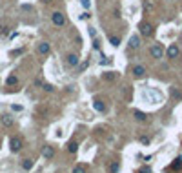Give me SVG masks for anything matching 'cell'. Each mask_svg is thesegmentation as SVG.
I'll list each match as a JSON object with an SVG mask.
<instances>
[{"instance_id":"6da1fadb","label":"cell","mask_w":182,"mask_h":173,"mask_svg":"<svg viewBox=\"0 0 182 173\" xmlns=\"http://www.w3.org/2000/svg\"><path fill=\"white\" fill-rule=\"evenodd\" d=\"M138 29H140V35L142 37H151L153 35V26L149 24V22H146V20L138 24Z\"/></svg>"},{"instance_id":"7a4b0ae2","label":"cell","mask_w":182,"mask_h":173,"mask_svg":"<svg viewBox=\"0 0 182 173\" xmlns=\"http://www.w3.org/2000/svg\"><path fill=\"white\" fill-rule=\"evenodd\" d=\"M9 148H11L13 153L20 151V149H22V138H20V137H11V138H9Z\"/></svg>"},{"instance_id":"3957f363","label":"cell","mask_w":182,"mask_h":173,"mask_svg":"<svg viewBox=\"0 0 182 173\" xmlns=\"http://www.w3.org/2000/svg\"><path fill=\"white\" fill-rule=\"evenodd\" d=\"M149 53H151V57H153V58H157V60H158V58H162V57H164V48L160 46V44H153V46H151V49H149Z\"/></svg>"},{"instance_id":"277c9868","label":"cell","mask_w":182,"mask_h":173,"mask_svg":"<svg viewBox=\"0 0 182 173\" xmlns=\"http://www.w3.org/2000/svg\"><path fill=\"white\" fill-rule=\"evenodd\" d=\"M51 22L55 24V26H58V27H62L64 24H66V18H64V15L60 11H55V13L51 15Z\"/></svg>"},{"instance_id":"5b68a950","label":"cell","mask_w":182,"mask_h":173,"mask_svg":"<svg viewBox=\"0 0 182 173\" xmlns=\"http://www.w3.org/2000/svg\"><path fill=\"white\" fill-rule=\"evenodd\" d=\"M66 64L69 68H75L78 64V55H75V53H69V55L66 57Z\"/></svg>"},{"instance_id":"8992f818","label":"cell","mask_w":182,"mask_h":173,"mask_svg":"<svg viewBox=\"0 0 182 173\" xmlns=\"http://www.w3.org/2000/svg\"><path fill=\"white\" fill-rule=\"evenodd\" d=\"M49 49H51V46L47 44V42H40V44L37 46V51L40 53V55H47Z\"/></svg>"},{"instance_id":"52a82bcc","label":"cell","mask_w":182,"mask_h":173,"mask_svg":"<svg viewBox=\"0 0 182 173\" xmlns=\"http://www.w3.org/2000/svg\"><path fill=\"white\" fill-rule=\"evenodd\" d=\"M166 53H168V57H169V58H177V57H178V53H180V49H178L175 44H171V46L168 48V51H166Z\"/></svg>"},{"instance_id":"ba28073f","label":"cell","mask_w":182,"mask_h":173,"mask_svg":"<svg viewBox=\"0 0 182 173\" xmlns=\"http://www.w3.org/2000/svg\"><path fill=\"white\" fill-rule=\"evenodd\" d=\"M42 155H44V159H53V155H55L53 146H44L42 148Z\"/></svg>"},{"instance_id":"9c48e42d","label":"cell","mask_w":182,"mask_h":173,"mask_svg":"<svg viewBox=\"0 0 182 173\" xmlns=\"http://www.w3.org/2000/svg\"><path fill=\"white\" fill-rule=\"evenodd\" d=\"M138 46H140V38H138V35H133V37L129 38V48H131V49H137Z\"/></svg>"},{"instance_id":"30bf717a","label":"cell","mask_w":182,"mask_h":173,"mask_svg":"<svg viewBox=\"0 0 182 173\" xmlns=\"http://www.w3.org/2000/svg\"><path fill=\"white\" fill-rule=\"evenodd\" d=\"M93 110L99 111V113H104V111H106V106L102 104V100H95V102H93Z\"/></svg>"},{"instance_id":"8fae6325","label":"cell","mask_w":182,"mask_h":173,"mask_svg":"<svg viewBox=\"0 0 182 173\" xmlns=\"http://www.w3.org/2000/svg\"><path fill=\"white\" fill-rule=\"evenodd\" d=\"M144 73H146V68L144 66H135L133 68V75L138 79V77H144Z\"/></svg>"},{"instance_id":"7c38bea8","label":"cell","mask_w":182,"mask_h":173,"mask_svg":"<svg viewBox=\"0 0 182 173\" xmlns=\"http://www.w3.org/2000/svg\"><path fill=\"white\" fill-rule=\"evenodd\" d=\"M6 84H7V86H17V84H18V77H17V75H9L7 80H6Z\"/></svg>"},{"instance_id":"4fadbf2b","label":"cell","mask_w":182,"mask_h":173,"mask_svg":"<svg viewBox=\"0 0 182 173\" xmlns=\"http://www.w3.org/2000/svg\"><path fill=\"white\" fill-rule=\"evenodd\" d=\"M2 124H4L6 128H11V126H13V118L9 117V115H4V117H2Z\"/></svg>"},{"instance_id":"5bb4252c","label":"cell","mask_w":182,"mask_h":173,"mask_svg":"<svg viewBox=\"0 0 182 173\" xmlns=\"http://www.w3.org/2000/svg\"><path fill=\"white\" fill-rule=\"evenodd\" d=\"M135 118H137V120H140V122H144L147 117H146V113H142V111H138V110H137V111H135Z\"/></svg>"},{"instance_id":"9a60e30c","label":"cell","mask_w":182,"mask_h":173,"mask_svg":"<svg viewBox=\"0 0 182 173\" xmlns=\"http://www.w3.org/2000/svg\"><path fill=\"white\" fill-rule=\"evenodd\" d=\"M77 149H78V144H77V142H69V146H68L69 153H77Z\"/></svg>"},{"instance_id":"2e32d148","label":"cell","mask_w":182,"mask_h":173,"mask_svg":"<svg viewBox=\"0 0 182 173\" xmlns=\"http://www.w3.org/2000/svg\"><path fill=\"white\" fill-rule=\"evenodd\" d=\"M22 168H24V169H31V168H33V160H31V159H26V160L22 162Z\"/></svg>"},{"instance_id":"e0dca14e","label":"cell","mask_w":182,"mask_h":173,"mask_svg":"<svg viewBox=\"0 0 182 173\" xmlns=\"http://www.w3.org/2000/svg\"><path fill=\"white\" fill-rule=\"evenodd\" d=\"M180 166H182V159L178 157V159H175L173 164H171V169H180Z\"/></svg>"},{"instance_id":"ac0fdd59","label":"cell","mask_w":182,"mask_h":173,"mask_svg":"<svg viewBox=\"0 0 182 173\" xmlns=\"http://www.w3.org/2000/svg\"><path fill=\"white\" fill-rule=\"evenodd\" d=\"M104 79H106V80H115V79H117V73H115V71H109V73L104 75Z\"/></svg>"},{"instance_id":"d6986e66","label":"cell","mask_w":182,"mask_h":173,"mask_svg":"<svg viewBox=\"0 0 182 173\" xmlns=\"http://www.w3.org/2000/svg\"><path fill=\"white\" fill-rule=\"evenodd\" d=\"M109 42H111L115 48H117V46H120V38H119V37H111V35H109Z\"/></svg>"},{"instance_id":"ffe728a7","label":"cell","mask_w":182,"mask_h":173,"mask_svg":"<svg viewBox=\"0 0 182 173\" xmlns=\"http://www.w3.org/2000/svg\"><path fill=\"white\" fill-rule=\"evenodd\" d=\"M73 173H86V168H84L82 164H78V166L73 168Z\"/></svg>"},{"instance_id":"44dd1931","label":"cell","mask_w":182,"mask_h":173,"mask_svg":"<svg viewBox=\"0 0 182 173\" xmlns=\"http://www.w3.org/2000/svg\"><path fill=\"white\" fill-rule=\"evenodd\" d=\"M144 7H146V11H151V9H153L155 6H153V2H151V0H146V4H144Z\"/></svg>"},{"instance_id":"7402d4cb","label":"cell","mask_w":182,"mask_h":173,"mask_svg":"<svg viewBox=\"0 0 182 173\" xmlns=\"http://www.w3.org/2000/svg\"><path fill=\"white\" fill-rule=\"evenodd\" d=\"M7 33H9V27H7V26H0V35L6 37Z\"/></svg>"},{"instance_id":"603a6c76","label":"cell","mask_w":182,"mask_h":173,"mask_svg":"<svg viewBox=\"0 0 182 173\" xmlns=\"http://www.w3.org/2000/svg\"><path fill=\"white\" fill-rule=\"evenodd\" d=\"M42 88H44V91H47V93H51L53 89H55V88H53L51 84H42Z\"/></svg>"},{"instance_id":"cb8c5ba5","label":"cell","mask_w":182,"mask_h":173,"mask_svg":"<svg viewBox=\"0 0 182 173\" xmlns=\"http://www.w3.org/2000/svg\"><path fill=\"white\" fill-rule=\"evenodd\" d=\"M78 2H80L86 9H89V7H91V2H89V0H78Z\"/></svg>"},{"instance_id":"d4e9b609","label":"cell","mask_w":182,"mask_h":173,"mask_svg":"<svg viewBox=\"0 0 182 173\" xmlns=\"http://www.w3.org/2000/svg\"><path fill=\"white\" fill-rule=\"evenodd\" d=\"M117 171H119V164L115 162V164H111V166H109V173H117Z\"/></svg>"},{"instance_id":"484cf974","label":"cell","mask_w":182,"mask_h":173,"mask_svg":"<svg viewBox=\"0 0 182 173\" xmlns=\"http://www.w3.org/2000/svg\"><path fill=\"white\" fill-rule=\"evenodd\" d=\"M138 140H140L142 144H149V137H146V135H142V137L138 138Z\"/></svg>"},{"instance_id":"4316f807","label":"cell","mask_w":182,"mask_h":173,"mask_svg":"<svg viewBox=\"0 0 182 173\" xmlns=\"http://www.w3.org/2000/svg\"><path fill=\"white\" fill-rule=\"evenodd\" d=\"M11 107H13V111H22V106H17V104H13Z\"/></svg>"},{"instance_id":"83f0119b","label":"cell","mask_w":182,"mask_h":173,"mask_svg":"<svg viewBox=\"0 0 182 173\" xmlns=\"http://www.w3.org/2000/svg\"><path fill=\"white\" fill-rule=\"evenodd\" d=\"M171 95H173V97H177V99H178V97H180V93H178V91H177L175 88H173V89H171Z\"/></svg>"},{"instance_id":"f1b7e54d","label":"cell","mask_w":182,"mask_h":173,"mask_svg":"<svg viewBox=\"0 0 182 173\" xmlns=\"http://www.w3.org/2000/svg\"><path fill=\"white\" fill-rule=\"evenodd\" d=\"M99 44H100V42H99V38H97V40H93V48H95V49H99V48H100Z\"/></svg>"},{"instance_id":"f546056e","label":"cell","mask_w":182,"mask_h":173,"mask_svg":"<svg viewBox=\"0 0 182 173\" xmlns=\"http://www.w3.org/2000/svg\"><path fill=\"white\" fill-rule=\"evenodd\" d=\"M22 9H24V11H31V9H33V7H31V6H27V4H26V6H22Z\"/></svg>"},{"instance_id":"4dcf8cb0","label":"cell","mask_w":182,"mask_h":173,"mask_svg":"<svg viewBox=\"0 0 182 173\" xmlns=\"http://www.w3.org/2000/svg\"><path fill=\"white\" fill-rule=\"evenodd\" d=\"M42 84H44V82H42L40 79H37V80H35V86H42Z\"/></svg>"},{"instance_id":"1f68e13d","label":"cell","mask_w":182,"mask_h":173,"mask_svg":"<svg viewBox=\"0 0 182 173\" xmlns=\"http://www.w3.org/2000/svg\"><path fill=\"white\" fill-rule=\"evenodd\" d=\"M140 173H149V168H142V169H140Z\"/></svg>"},{"instance_id":"d6a6232c","label":"cell","mask_w":182,"mask_h":173,"mask_svg":"<svg viewBox=\"0 0 182 173\" xmlns=\"http://www.w3.org/2000/svg\"><path fill=\"white\" fill-rule=\"evenodd\" d=\"M42 2H44V4H49V2H51V0H42Z\"/></svg>"}]
</instances>
